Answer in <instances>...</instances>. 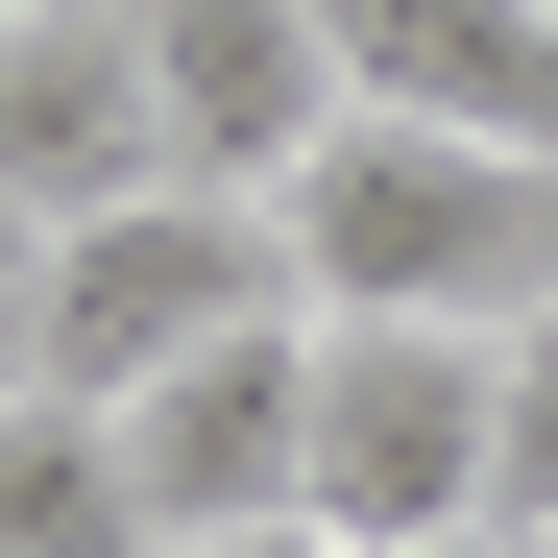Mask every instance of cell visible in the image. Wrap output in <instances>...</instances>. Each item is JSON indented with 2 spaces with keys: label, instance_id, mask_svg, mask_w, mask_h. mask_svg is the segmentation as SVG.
I'll list each match as a JSON object with an SVG mask.
<instances>
[{
  "label": "cell",
  "instance_id": "cell-1",
  "mask_svg": "<svg viewBox=\"0 0 558 558\" xmlns=\"http://www.w3.org/2000/svg\"><path fill=\"white\" fill-rule=\"evenodd\" d=\"M292 292L316 316H558V146H486V122H413V98H364L292 195Z\"/></svg>",
  "mask_w": 558,
  "mask_h": 558
},
{
  "label": "cell",
  "instance_id": "cell-2",
  "mask_svg": "<svg viewBox=\"0 0 558 558\" xmlns=\"http://www.w3.org/2000/svg\"><path fill=\"white\" fill-rule=\"evenodd\" d=\"M316 534H510V340L486 316H316Z\"/></svg>",
  "mask_w": 558,
  "mask_h": 558
},
{
  "label": "cell",
  "instance_id": "cell-3",
  "mask_svg": "<svg viewBox=\"0 0 558 558\" xmlns=\"http://www.w3.org/2000/svg\"><path fill=\"white\" fill-rule=\"evenodd\" d=\"M243 316H316V292H292V219L170 170V195H122V219H49V364H25V389L122 413V389H170L195 340H243Z\"/></svg>",
  "mask_w": 558,
  "mask_h": 558
},
{
  "label": "cell",
  "instance_id": "cell-4",
  "mask_svg": "<svg viewBox=\"0 0 558 558\" xmlns=\"http://www.w3.org/2000/svg\"><path fill=\"white\" fill-rule=\"evenodd\" d=\"M122 486H146L170 558L195 534H292L316 510V316H243V340L170 364V389H122Z\"/></svg>",
  "mask_w": 558,
  "mask_h": 558
},
{
  "label": "cell",
  "instance_id": "cell-5",
  "mask_svg": "<svg viewBox=\"0 0 558 558\" xmlns=\"http://www.w3.org/2000/svg\"><path fill=\"white\" fill-rule=\"evenodd\" d=\"M146 98H170V170L195 195H292L364 122V73H340L316 0H146Z\"/></svg>",
  "mask_w": 558,
  "mask_h": 558
},
{
  "label": "cell",
  "instance_id": "cell-6",
  "mask_svg": "<svg viewBox=\"0 0 558 558\" xmlns=\"http://www.w3.org/2000/svg\"><path fill=\"white\" fill-rule=\"evenodd\" d=\"M0 195H25V219H122V195H170L146 0H25V25H0Z\"/></svg>",
  "mask_w": 558,
  "mask_h": 558
},
{
  "label": "cell",
  "instance_id": "cell-7",
  "mask_svg": "<svg viewBox=\"0 0 558 558\" xmlns=\"http://www.w3.org/2000/svg\"><path fill=\"white\" fill-rule=\"evenodd\" d=\"M364 98L413 122H486V146H558V0H316Z\"/></svg>",
  "mask_w": 558,
  "mask_h": 558
},
{
  "label": "cell",
  "instance_id": "cell-8",
  "mask_svg": "<svg viewBox=\"0 0 558 558\" xmlns=\"http://www.w3.org/2000/svg\"><path fill=\"white\" fill-rule=\"evenodd\" d=\"M0 558H170V534H146V486H122V413L0 389Z\"/></svg>",
  "mask_w": 558,
  "mask_h": 558
},
{
  "label": "cell",
  "instance_id": "cell-9",
  "mask_svg": "<svg viewBox=\"0 0 558 558\" xmlns=\"http://www.w3.org/2000/svg\"><path fill=\"white\" fill-rule=\"evenodd\" d=\"M510 534H558V316H510Z\"/></svg>",
  "mask_w": 558,
  "mask_h": 558
},
{
  "label": "cell",
  "instance_id": "cell-10",
  "mask_svg": "<svg viewBox=\"0 0 558 558\" xmlns=\"http://www.w3.org/2000/svg\"><path fill=\"white\" fill-rule=\"evenodd\" d=\"M25 364H49V219L0 195V389H25Z\"/></svg>",
  "mask_w": 558,
  "mask_h": 558
},
{
  "label": "cell",
  "instance_id": "cell-11",
  "mask_svg": "<svg viewBox=\"0 0 558 558\" xmlns=\"http://www.w3.org/2000/svg\"><path fill=\"white\" fill-rule=\"evenodd\" d=\"M195 558H364V534H316V510H292V534H195Z\"/></svg>",
  "mask_w": 558,
  "mask_h": 558
},
{
  "label": "cell",
  "instance_id": "cell-12",
  "mask_svg": "<svg viewBox=\"0 0 558 558\" xmlns=\"http://www.w3.org/2000/svg\"><path fill=\"white\" fill-rule=\"evenodd\" d=\"M413 558H534V534H413Z\"/></svg>",
  "mask_w": 558,
  "mask_h": 558
},
{
  "label": "cell",
  "instance_id": "cell-13",
  "mask_svg": "<svg viewBox=\"0 0 558 558\" xmlns=\"http://www.w3.org/2000/svg\"><path fill=\"white\" fill-rule=\"evenodd\" d=\"M0 25H25V0H0Z\"/></svg>",
  "mask_w": 558,
  "mask_h": 558
}]
</instances>
